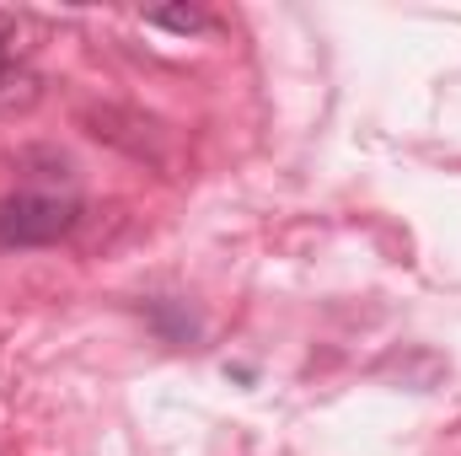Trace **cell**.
<instances>
[{
    "instance_id": "obj_3",
    "label": "cell",
    "mask_w": 461,
    "mask_h": 456,
    "mask_svg": "<svg viewBox=\"0 0 461 456\" xmlns=\"http://www.w3.org/2000/svg\"><path fill=\"white\" fill-rule=\"evenodd\" d=\"M145 22L167 27V32H204L210 11H199V5H161V11H145Z\"/></svg>"
},
{
    "instance_id": "obj_2",
    "label": "cell",
    "mask_w": 461,
    "mask_h": 456,
    "mask_svg": "<svg viewBox=\"0 0 461 456\" xmlns=\"http://www.w3.org/2000/svg\"><path fill=\"white\" fill-rule=\"evenodd\" d=\"M32 103H38V76H32V65L16 54V22L0 16V114L32 108Z\"/></svg>"
},
{
    "instance_id": "obj_1",
    "label": "cell",
    "mask_w": 461,
    "mask_h": 456,
    "mask_svg": "<svg viewBox=\"0 0 461 456\" xmlns=\"http://www.w3.org/2000/svg\"><path fill=\"white\" fill-rule=\"evenodd\" d=\"M81 226V199L59 188H22L0 199V252L54 247Z\"/></svg>"
}]
</instances>
